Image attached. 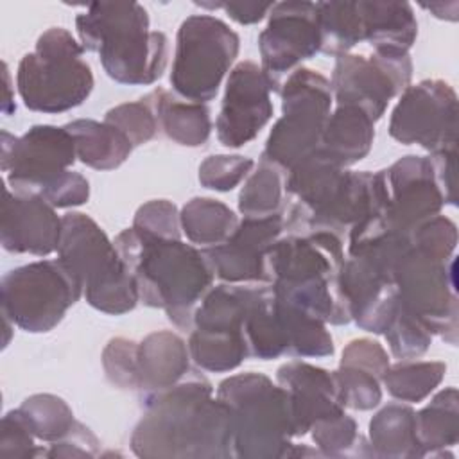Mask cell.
I'll return each mask as SVG.
<instances>
[{"mask_svg":"<svg viewBox=\"0 0 459 459\" xmlns=\"http://www.w3.org/2000/svg\"><path fill=\"white\" fill-rule=\"evenodd\" d=\"M81 296L82 283L59 258L11 269L0 283L2 316L30 333L50 332Z\"/></svg>","mask_w":459,"mask_h":459,"instance_id":"8","label":"cell"},{"mask_svg":"<svg viewBox=\"0 0 459 459\" xmlns=\"http://www.w3.org/2000/svg\"><path fill=\"white\" fill-rule=\"evenodd\" d=\"M79 43L97 52L104 72L120 84L147 86L167 66V36L149 30V14L138 2H93L75 18Z\"/></svg>","mask_w":459,"mask_h":459,"instance_id":"3","label":"cell"},{"mask_svg":"<svg viewBox=\"0 0 459 459\" xmlns=\"http://www.w3.org/2000/svg\"><path fill=\"white\" fill-rule=\"evenodd\" d=\"M269 283H221L212 287L194 312L192 330L242 332L244 321Z\"/></svg>","mask_w":459,"mask_h":459,"instance_id":"23","label":"cell"},{"mask_svg":"<svg viewBox=\"0 0 459 459\" xmlns=\"http://www.w3.org/2000/svg\"><path fill=\"white\" fill-rule=\"evenodd\" d=\"M235 30L212 14H192L179 25L170 84L178 97L192 102L212 100L238 56Z\"/></svg>","mask_w":459,"mask_h":459,"instance_id":"9","label":"cell"},{"mask_svg":"<svg viewBox=\"0 0 459 459\" xmlns=\"http://www.w3.org/2000/svg\"><path fill=\"white\" fill-rule=\"evenodd\" d=\"M416 436L423 457H443L445 448L459 439V396L455 387L439 391L429 405L416 412Z\"/></svg>","mask_w":459,"mask_h":459,"instance_id":"28","label":"cell"},{"mask_svg":"<svg viewBox=\"0 0 459 459\" xmlns=\"http://www.w3.org/2000/svg\"><path fill=\"white\" fill-rule=\"evenodd\" d=\"M143 100L151 106L158 129L172 142L185 147H199L210 138L212 120L204 104L185 100L163 88H154Z\"/></svg>","mask_w":459,"mask_h":459,"instance_id":"25","label":"cell"},{"mask_svg":"<svg viewBox=\"0 0 459 459\" xmlns=\"http://www.w3.org/2000/svg\"><path fill=\"white\" fill-rule=\"evenodd\" d=\"M280 93L283 115L273 126L260 160L287 174L319 149L333 95L330 81L310 68H296Z\"/></svg>","mask_w":459,"mask_h":459,"instance_id":"7","label":"cell"},{"mask_svg":"<svg viewBox=\"0 0 459 459\" xmlns=\"http://www.w3.org/2000/svg\"><path fill=\"white\" fill-rule=\"evenodd\" d=\"M455 260L448 262L411 247L394 267V285L400 303L450 344L457 342Z\"/></svg>","mask_w":459,"mask_h":459,"instance_id":"10","label":"cell"},{"mask_svg":"<svg viewBox=\"0 0 459 459\" xmlns=\"http://www.w3.org/2000/svg\"><path fill=\"white\" fill-rule=\"evenodd\" d=\"M455 156H457L455 147L432 152L429 156L434 169V178L443 194L445 204L446 203L455 204Z\"/></svg>","mask_w":459,"mask_h":459,"instance_id":"49","label":"cell"},{"mask_svg":"<svg viewBox=\"0 0 459 459\" xmlns=\"http://www.w3.org/2000/svg\"><path fill=\"white\" fill-rule=\"evenodd\" d=\"M283 230L285 219L281 213L244 217L228 240L201 251L213 274L224 283H267L265 255Z\"/></svg>","mask_w":459,"mask_h":459,"instance_id":"18","label":"cell"},{"mask_svg":"<svg viewBox=\"0 0 459 459\" xmlns=\"http://www.w3.org/2000/svg\"><path fill=\"white\" fill-rule=\"evenodd\" d=\"M65 129L74 138L77 158L95 170L120 167L133 151L127 136L108 122L79 118L68 122Z\"/></svg>","mask_w":459,"mask_h":459,"instance_id":"26","label":"cell"},{"mask_svg":"<svg viewBox=\"0 0 459 459\" xmlns=\"http://www.w3.org/2000/svg\"><path fill=\"white\" fill-rule=\"evenodd\" d=\"M285 195V172L260 160L256 170L247 176V181L238 194V212L244 217H269L281 213Z\"/></svg>","mask_w":459,"mask_h":459,"instance_id":"34","label":"cell"},{"mask_svg":"<svg viewBox=\"0 0 459 459\" xmlns=\"http://www.w3.org/2000/svg\"><path fill=\"white\" fill-rule=\"evenodd\" d=\"M310 430L321 455H373L369 443L357 432L355 420L344 412L316 421Z\"/></svg>","mask_w":459,"mask_h":459,"instance_id":"37","label":"cell"},{"mask_svg":"<svg viewBox=\"0 0 459 459\" xmlns=\"http://www.w3.org/2000/svg\"><path fill=\"white\" fill-rule=\"evenodd\" d=\"M255 167L251 158L240 154H213L199 165V183L217 192L233 190Z\"/></svg>","mask_w":459,"mask_h":459,"instance_id":"40","label":"cell"},{"mask_svg":"<svg viewBox=\"0 0 459 459\" xmlns=\"http://www.w3.org/2000/svg\"><path fill=\"white\" fill-rule=\"evenodd\" d=\"M104 122L122 131L133 147L147 143L160 131L156 117L143 99L111 108L106 113Z\"/></svg>","mask_w":459,"mask_h":459,"instance_id":"39","label":"cell"},{"mask_svg":"<svg viewBox=\"0 0 459 459\" xmlns=\"http://www.w3.org/2000/svg\"><path fill=\"white\" fill-rule=\"evenodd\" d=\"M342 366H355L360 369H366L378 377L382 380L384 373L387 371L389 357L387 351L378 344L377 341L371 339H355L351 341L344 350H342Z\"/></svg>","mask_w":459,"mask_h":459,"instance_id":"47","label":"cell"},{"mask_svg":"<svg viewBox=\"0 0 459 459\" xmlns=\"http://www.w3.org/2000/svg\"><path fill=\"white\" fill-rule=\"evenodd\" d=\"M271 91L262 66L253 61H240L233 66L215 120L217 140L224 147H242L267 126L273 118Z\"/></svg>","mask_w":459,"mask_h":459,"instance_id":"16","label":"cell"},{"mask_svg":"<svg viewBox=\"0 0 459 459\" xmlns=\"http://www.w3.org/2000/svg\"><path fill=\"white\" fill-rule=\"evenodd\" d=\"M38 195H41L54 208L79 206L84 204L90 197V183L82 174L66 170Z\"/></svg>","mask_w":459,"mask_h":459,"instance_id":"46","label":"cell"},{"mask_svg":"<svg viewBox=\"0 0 459 459\" xmlns=\"http://www.w3.org/2000/svg\"><path fill=\"white\" fill-rule=\"evenodd\" d=\"M18 409L34 437L48 445L66 437L77 423L68 403L48 393L25 398Z\"/></svg>","mask_w":459,"mask_h":459,"instance_id":"35","label":"cell"},{"mask_svg":"<svg viewBox=\"0 0 459 459\" xmlns=\"http://www.w3.org/2000/svg\"><path fill=\"white\" fill-rule=\"evenodd\" d=\"M82 45L63 27L45 30L18 65L16 86L30 111L65 113L81 106L93 90V74Z\"/></svg>","mask_w":459,"mask_h":459,"instance_id":"6","label":"cell"},{"mask_svg":"<svg viewBox=\"0 0 459 459\" xmlns=\"http://www.w3.org/2000/svg\"><path fill=\"white\" fill-rule=\"evenodd\" d=\"M445 371L446 366L443 362L400 360L398 364L387 368L382 382L393 398L418 403L441 384Z\"/></svg>","mask_w":459,"mask_h":459,"instance_id":"36","label":"cell"},{"mask_svg":"<svg viewBox=\"0 0 459 459\" xmlns=\"http://www.w3.org/2000/svg\"><path fill=\"white\" fill-rule=\"evenodd\" d=\"M375 138V122L357 106H337L328 115L319 151L348 169L368 156Z\"/></svg>","mask_w":459,"mask_h":459,"instance_id":"24","label":"cell"},{"mask_svg":"<svg viewBox=\"0 0 459 459\" xmlns=\"http://www.w3.org/2000/svg\"><path fill=\"white\" fill-rule=\"evenodd\" d=\"M99 454V439L82 423H75L72 432L48 445L43 457H95Z\"/></svg>","mask_w":459,"mask_h":459,"instance_id":"48","label":"cell"},{"mask_svg":"<svg viewBox=\"0 0 459 459\" xmlns=\"http://www.w3.org/2000/svg\"><path fill=\"white\" fill-rule=\"evenodd\" d=\"M242 333L251 357L271 360L287 355V341L280 316L274 307L271 285L265 294L256 301V305L249 310L242 326Z\"/></svg>","mask_w":459,"mask_h":459,"instance_id":"33","label":"cell"},{"mask_svg":"<svg viewBox=\"0 0 459 459\" xmlns=\"http://www.w3.org/2000/svg\"><path fill=\"white\" fill-rule=\"evenodd\" d=\"M321 52L339 57L364 41L360 2H317Z\"/></svg>","mask_w":459,"mask_h":459,"instance_id":"30","label":"cell"},{"mask_svg":"<svg viewBox=\"0 0 459 459\" xmlns=\"http://www.w3.org/2000/svg\"><path fill=\"white\" fill-rule=\"evenodd\" d=\"M274 2L271 4H258V2H222V9L230 14L231 20L242 25H251L262 22L273 9Z\"/></svg>","mask_w":459,"mask_h":459,"instance_id":"50","label":"cell"},{"mask_svg":"<svg viewBox=\"0 0 459 459\" xmlns=\"http://www.w3.org/2000/svg\"><path fill=\"white\" fill-rule=\"evenodd\" d=\"M274 307L283 326V333L287 341V355L314 357V359L333 355L335 348H333L332 335L325 326L326 323L276 298H274Z\"/></svg>","mask_w":459,"mask_h":459,"instance_id":"31","label":"cell"},{"mask_svg":"<svg viewBox=\"0 0 459 459\" xmlns=\"http://www.w3.org/2000/svg\"><path fill=\"white\" fill-rule=\"evenodd\" d=\"M188 351L195 366L212 373L231 371L249 355L242 332L190 330Z\"/></svg>","mask_w":459,"mask_h":459,"instance_id":"32","label":"cell"},{"mask_svg":"<svg viewBox=\"0 0 459 459\" xmlns=\"http://www.w3.org/2000/svg\"><path fill=\"white\" fill-rule=\"evenodd\" d=\"M145 414L131 434L134 455L233 457V414L213 398L212 384L192 371L178 384L142 398Z\"/></svg>","mask_w":459,"mask_h":459,"instance_id":"1","label":"cell"},{"mask_svg":"<svg viewBox=\"0 0 459 459\" xmlns=\"http://www.w3.org/2000/svg\"><path fill=\"white\" fill-rule=\"evenodd\" d=\"M57 258L79 278L82 294L93 308L120 316L140 301L136 281L126 269L115 242L91 217L81 212L63 215Z\"/></svg>","mask_w":459,"mask_h":459,"instance_id":"5","label":"cell"},{"mask_svg":"<svg viewBox=\"0 0 459 459\" xmlns=\"http://www.w3.org/2000/svg\"><path fill=\"white\" fill-rule=\"evenodd\" d=\"M136 350L138 342L115 337L108 342L102 351V366L108 380L120 389H138V371H136Z\"/></svg>","mask_w":459,"mask_h":459,"instance_id":"42","label":"cell"},{"mask_svg":"<svg viewBox=\"0 0 459 459\" xmlns=\"http://www.w3.org/2000/svg\"><path fill=\"white\" fill-rule=\"evenodd\" d=\"M4 79H5V93H7V99L4 100V104H2V109H4V115H11L14 109H16V106L13 104V99H11V84H9V70H7V65L4 63Z\"/></svg>","mask_w":459,"mask_h":459,"instance_id":"51","label":"cell"},{"mask_svg":"<svg viewBox=\"0 0 459 459\" xmlns=\"http://www.w3.org/2000/svg\"><path fill=\"white\" fill-rule=\"evenodd\" d=\"M61 230L63 217L41 195L4 188L0 240L5 251L47 256L57 251Z\"/></svg>","mask_w":459,"mask_h":459,"instance_id":"19","label":"cell"},{"mask_svg":"<svg viewBox=\"0 0 459 459\" xmlns=\"http://www.w3.org/2000/svg\"><path fill=\"white\" fill-rule=\"evenodd\" d=\"M276 380L289 393L296 437L305 436L316 421L342 414L346 409L335 371L290 360L278 368Z\"/></svg>","mask_w":459,"mask_h":459,"instance_id":"20","label":"cell"},{"mask_svg":"<svg viewBox=\"0 0 459 459\" xmlns=\"http://www.w3.org/2000/svg\"><path fill=\"white\" fill-rule=\"evenodd\" d=\"M342 262V240L330 231L280 237L265 255L267 283L273 287L333 285L339 281Z\"/></svg>","mask_w":459,"mask_h":459,"instance_id":"15","label":"cell"},{"mask_svg":"<svg viewBox=\"0 0 459 459\" xmlns=\"http://www.w3.org/2000/svg\"><path fill=\"white\" fill-rule=\"evenodd\" d=\"M188 344L174 332L160 330L149 333L136 350L140 400L160 393L190 373Z\"/></svg>","mask_w":459,"mask_h":459,"instance_id":"21","label":"cell"},{"mask_svg":"<svg viewBox=\"0 0 459 459\" xmlns=\"http://www.w3.org/2000/svg\"><path fill=\"white\" fill-rule=\"evenodd\" d=\"M391 353L400 360H412L421 357L430 342L432 333L421 319L411 314L398 299V307L384 332Z\"/></svg>","mask_w":459,"mask_h":459,"instance_id":"38","label":"cell"},{"mask_svg":"<svg viewBox=\"0 0 459 459\" xmlns=\"http://www.w3.org/2000/svg\"><path fill=\"white\" fill-rule=\"evenodd\" d=\"M364 41L375 54L405 56L418 36V22L409 2H360Z\"/></svg>","mask_w":459,"mask_h":459,"instance_id":"22","label":"cell"},{"mask_svg":"<svg viewBox=\"0 0 459 459\" xmlns=\"http://www.w3.org/2000/svg\"><path fill=\"white\" fill-rule=\"evenodd\" d=\"M411 242L432 258L448 262L457 244V228L448 217L436 215L412 231Z\"/></svg>","mask_w":459,"mask_h":459,"instance_id":"43","label":"cell"},{"mask_svg":"<svg viewBox=\"0 0 459 459\" xmlns=\"http://www.w3.org/2000/svg\"><path fill=\"white\" fill-rule=\"evenodd\" d=\"M339 387H341V400L344 407L355 411H369L377 407L382 400L380 378L373 373L355 368V366H342L335 371Z\"/></svg>","mask_w":459,"mask_h":459,"instance_id":"41","label":"cell"},{"mask_svg":"<svg viewBox=\"0 0 459 459\" xmlns=\"http://www.w3.org/2000/svg\"><path fill=\"white\" fill-rule=\"evenodd\" d=\"M34 434L30 432L27 421L23 420L20 409L5 412L0 421V457L5 459H30L39 457L41 448L34 443Z\"/></svg>","mask_w":459,"mask_h":459,"instance_id":"45","label":"cell"},{"mask_svg":"<svg viewBox=\"0 0 459 459\" xmlns=\"http://www.w3.org/2000/svg\"><path fill=\"white\" fill-rule=\"evenodd\" d=\"M181 230L192 244L219 246L235 231L238 219L224 203L212 197H194L179 212Z\"/></svg>","mask_w":459,"mask_h":459,"instance_id":"29","label":"cell"},{"mask_svg":"<svg viewBox=\"0 0 459 459\" xmlns=\"http://www.w3.org/2000/svg\"><path fill=\"white\" fill-rule=\"evenodd\" d=\"M389 134L403 145L439 152L457 143V95L439 79H425L402 91L389 120Z\"/></svg>","mask_w":459,"mask_h":459,"instance_id":"12","label":"cell"},{"mask_svg":"<svg viewBox=\"0 0 459 459\" xmlns=\"http://www.w3.org/2000/svg\"><path fill=\"white\" fill-rule=\"evenodd\" d=\"M113 242L136 281L140 301L163 308L178 328L192 330L194 312L215 278L203 251L181 238H160L133 226Z\"/></svg>","mask_w":459,"mask_h":459,"instance_id":"2","label":"cell"},{"mask_svg":"<svg viewBox=\"0 0 459 459\" xmlns=\"http://www.w3.org/2000/svg\"><path fill=\"white\" fill-rule=\"evenodd\" d=\"M262 70L273 91L305 59L321 52L317 2H278L269 13L267 27L258 36Z\"/></svg>","mask_w":459,"mask_h":459,"instance_id":"14","label":"cell"},{"mask_svg":"<svg viewBox=\"0 0 459 459\" xmlns=\"http://www.w3.org/2000/svg\"><path fill=\"white\" fill-rule=\"evenodd\" d=\"M412 61L405 56H357L337 57L330 86L337 106H357L377 122L389 100L411 86Z\"/></svg>","mask_w":459,"mask_h":459,"instance_id":"13","label":"cell"},{"mask_svg":"<svg viewBox=\"0 0 459 459\" xmlns=\"http://www.w3.org/2000/svg\"><path fill=\"white\" fill-rule=\"evenodd\" d=\"M233 414V455L244 459L290 457L294 421L289 393L262 373H240L217 387Z\"/></svg>","mask_w":459,"mask_h":459,"instance_id":"4","label":"cell"},{"mask_svg":"<svg viewBox=\"0 0 459 459\" xmlns=\"http://www.w3.org/2000/svg\"><path fill=\"white\" fill-rule=\"evenodd\" d=\"M0 165L5 183L16 194H39L70 170L77 152L72 134L63 127L38 124L22 136L2 131Z\"/></svg>","mask_w":459,"mask_h":459,"instance_id":"11","label":"cell"},{"mask_svg":"<svg viewBox=\"0 0 459 459\" xmlns=\"http://www.w3.org/2000/svg\"><path fill=\"white\" fill-rule=\"evenodd\" d=\"M387 206L384 222L387 230L403 235L439 215L445 206L443 194L434 178V169L425 156H403L384 170Z\"/></svg>","mask_w":459,"mask_h":459,"instance_id":"17","label":"cell"},{"mask_svg":"<svg viewBox=\"0 0 459 459\" xmlns=\"http://www.w3.org/2000/svg\"><path fill=\"white\" fill-rule=\"evenodd\" d=\"M369 448L375 457H423L416 436V411L389 403L369 421Z\"/></svg>","mask_w":459,"mask_h":459,"instance_id":"27","label":"cell"},{"mask_svg":"<svg viewBox=\"0 0 459 459\" xmlns=\"http://www.w3.org/2000/svg\"><path fill=\"white\" fill-rule=\"evenodd\" d=\"M133 228L160 238H181L179 212L167 199H154L142 204L133 219Z\"/></svg>","mask_w":459,"mask_h":459,"instance_id":"44","label":"cell"}]
</instances>
